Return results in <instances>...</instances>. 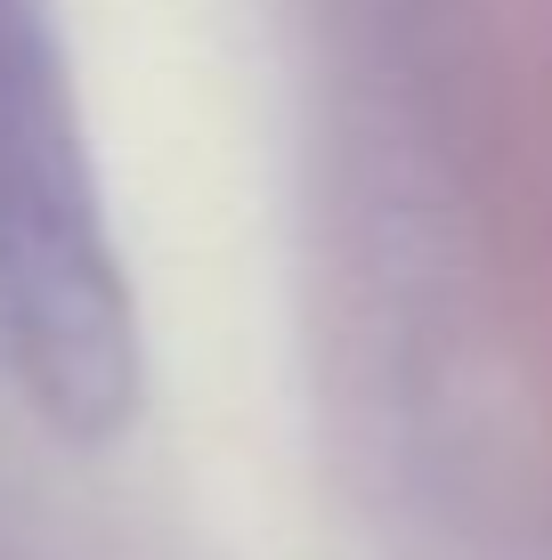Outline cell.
I'll use <instances>...</instances> for the list:
<instances>
[{
    "label": "cell",
    "mask_w": 552,
    "mask_h": 560,
    "mask_svg": "<svg viewBox=\"0 0 552 560\" xmlns=\"http://www.w3.org/2000/svg\"><path fill=\"white\" fill-rule=\"evenodd\" d=\"M0 374L73 447H106L146 382L49 0H0Z\"/></svg>",
    "instance_id": "6da1fadb"
}]
</instances>
